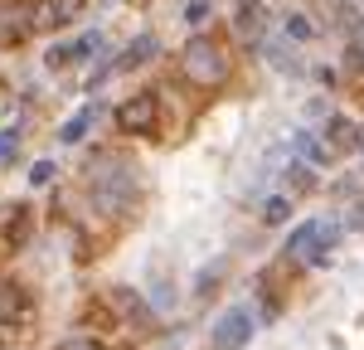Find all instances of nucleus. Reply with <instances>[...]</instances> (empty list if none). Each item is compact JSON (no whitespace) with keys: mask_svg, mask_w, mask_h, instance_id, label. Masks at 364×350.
I'll return each mask as SVG.
<instances>
[{"mask_svg":"<svg viewBox=\"0 0 364 350\" xmlns=\"http://www.w3.org/2000/svg\"><path fill=\"white\" fill-rule=\"evenodd\" d=\"M92 200L102 214H132V204H136L141 185H136V166L132 161H117V156H102L97 166H92Z\"/></svg>","mask_w":364,"mask_h":350,"instance_id":"f257e3e1","label":"nucleus"},{"mask_svg":"<svg viewBox=\"0 0 364 350\" xmlns=\"http://www.w3.org/2000/svg\"><path fill=\"white\" fill-rule=\"evenodd\" d=\"M180 68H185V78L195 88H219L228 78V58H224V44L219 39H204L195 34L190 44H185V54H180Z\"/></svg>","mask_w":364,"mask_h":350,"instance_id":"f03ea898","label":"nucleus"},{"mask_svg":"<svg viewBox=\"0 0 364 350\" xmlns=\"http://www.w3.org/2000/svg\"><path fill=\"white\" fill-rule=\"evenodd\" d=\"M340 243V224H321V219H311L301 229L287 238V253L296 262H326V253Z\"/></svg>","mask_w":364,"mask_h":350,"instance_id":"7ed1b4c3","label":"nucleus"},{"mask_svg":"<svg viewBox=\"0 0 364 350\" xmlns=\"http://www.w3.org/2000/svg\"><path fill=\"white\" fill-rule=\"evenodd\" d=\"M252 341V312L248 307H228L214 321V350H248Z\"/></svg>","mask_w":364,"mask_h":350,"instance_id":"20e7f679","label":"nucleus"},{"mask_svg":"<svg viewBox=\"0 0 364 350\" xmlns=\"http://www.w3.org/2000/svg\"><path fill=\"white\" fill-rule=\"evenodd\" d=\"M117 127L127 137H151L156 132V92H136L117 107Z\"/></svg>","mask_w":364,"mask_h":350,"instance_id":"39448f33","label":"nucleus"},{"mask_svg":"<svg viewBox=\"0 0 364 350\" xmlns=\"http://www.w3.org/2000/svg\"><path fill=\"white\" fill-rule=\"evenodd\" d=\"M29 238V209L25 204H10V209H0V258H10V253H20Z\"/></svg>","mask_w":364,"mask_h":350,"instance_id":"423d86ee","label":"nucleus"},{"mask_svg":"<svg viewBox=\"0 0 364 350\" xmlns=\"http://www.w3.org/2000/svg\"><path fill=\"white\" fill-rule=\"evenodd\" d=\"M34 10H20V5H0V49H15L34 34Z\"/></svg>","mask_w":364,"mask_h":350,"instance_id":"0eeeda50","label":"nucleus"},{"mask_svg":"<svg viewBox=\"0 0 364 350\" xmlns=\"http://www.w3.org/2000/svg\"><path fill=\"white\" fill-rule=\"evenodd\" d=\"M92 49H97V39H92V34H83V39H68V44L49 49V68H68V63H83Z\"/></svg>","mask_w":364,"mask_h":350,"instance_id":"6e6552de","label":"nucleus"},{"mask_svg":"<svg viewBox=\"0 0 364 350\" xmlns=\"http://www.w3.org/2000/svg\"><path fill=\"white\" fill-rule=\"evenodd\" d=\"M78 10H83V0H54V5H39V10H34V25H39V29H58V25H68Z\"/></svg>","mask_w":364,"mask_h":350,"instance_id":"1a4fd4ad","label":"nucleus"},{"mask_svg":"<svg viewBox=\"0 0 364 350\" xmlns=\"http://www.w3.org/2000/svg\"><path fill=\"white\" fill-rule=\"evenodd\" d=\"M107 307H112L117 317L136 321V326H146V321H151V312L136 302V292H127V287H112V292H107Z\"/></svg>","mask_w":364,"mask_h":350,"instance_id":"9d476101","label":"nucleus"},{"mask_svg":"<svg viewBox=\"0 0 364 350\" xmlns=\"http://www.w3.org/2000/svg\"><path fill=\"white\" fill-rule=\"evenodd\" d=\"M151 54H161V39H156V34H141V39H132V44H127V54H122V63H117V68H141Z\"/></svg>","mask_w":364,"mask_h":350,"instance_id":"9b49d317","label":"nucleus"},{"mask_svg":"<svg viewBox=\"0 0 364 350\" xmlns=\"http://www.w3.org/2000/svg\"><path fill=\"white\" fill-rule=\"evenodd\" d=\"M92 117H97V107H83L78 117H68V122L58 127V142H63V146H78L87 137V127H92Z\"/></svg>","mask_w":364,"mask_h":350,"instance_id":"f8f14e48","label":"nucleus"},{"mask_svg":"<svg viewBox=\"0 0 364 350\" xmlns=\"http://www.w3.org/2000/svg\"><path fill=\"white\" fill-rule=\"evenodd\" d=\"M238 34L243 39H257L262 34V5L257 0H238Z\"/></svg>","mask_w":364,"mask_h":350,"instance_id":"ddd939ff","label":"nucleus"},{"mask_svg":"<svg viewBox=\"0 0 364 350\" xmlns=\"http://www.w3.org/2000/svg\"><path fill=\"white\" fill-rule=\"evenodd\" d=\"M331 137H336V151H360V146H364V132H360V127H350L345 117L331 122Z\"/></svg>","mask_w":364,"mask_h":350,"instance_id":"4468645a","label":"nucleus"},{"mask_svg":"<svg viewBox=\"0 0 364 350\" xmlns=\"http://www.w3.org/2000/svg\"><path fill=\"white\" fill-rule=\"evenodd\" d=\"M262 58H267L272 68H282V73H301V68H296V54H291L287 44H262Z\"/></svg>","mask_w":364,"mask_h":350,"instance_id":"2eb2a0df","label":"nucleus"},{"mask_svg":"<svg viewBox=\"0 0 364 350\" xmlns=\"http://www.w3.org/2000/svg\"><path fill=\"white\" fill-rule=\"evenodd\" d=\"M296 156H301V161H311V166H326V161H331V151H326L321 142H311L306 132L296 137Z\"/></svg>","mask_w":364,"mask_h":350,"instance_id":"dca6fc26","label":"nucleus"},{"mask_svg":"<svg viewBox=\"0 0 364 350\" xmlns=\"http://www.w3.org/2000/svg\"><path fill=\"white\" fill-rule=\"evenodd\" d=\"M219 277H224V262H209V267L195 277V297H209V292L219 287Z\"/></svg>","mask_w":364,"mask_h":350,"instance_id":"f3484780","label":"nucleus"},{"mask_svg":"<svg viewBox=\"0 0 364 350\" xmlns=\"http://www.w3.org/2000/svg\"><path fill=\"white\" fill-rule=\"evenodd\" d=\"M287 180H291L296 190H311V185H316V175H311V161H291V166H287Z\"/></svg>","mask_w":364,"mask_h":350,"instance_id":"a211bd4d","label":"nucleus"},{"mask_svg":"<svg viewBox=\"0 0 364 350\" xmlns=\"http://www.w3.org/2000/svg\"><path fill=\"white\" fill-rule=\"evenodd\" d=\"M316 25H311L306 15H287V39H311Z\"/></svg>","mask_w":364,"mask_h":350,"instance_id":"6ab92c4d","label":"nucleus"},{"mask_svg":"<svg viewBox=\"0 0 364 350\" xmlns=\"http://www.w3.org/2000/svg\"><path fill=\"white\" fill-rule=\"evenodd\" d=\"M15 151H20V132H15V127H5V132H0V166H5V161H15Z\"/></svg>","mask_w":364,"mask_h":350,"instance_id":"aec40b11","label":"nucleus"},{"mask_svg":"<svg viewBox=\"0 0 364 350\" xmlns=\"http://www.w3.org/2000/svg\"><path fill=\"white\" fill-rule=\"evenodd\" d=\"M287 214H291V209H287V200H282V195H277V200H267V204H262V219H267V224H282Z\"/></svg>","mask_w":364,"mask_h":350,"instance_id":"412c9836","label":"nucleus"},{"mask_svg":"<svg viewBox=\"0 0 364 350\" xmlns=\"http://www.w3.org/2000/svg\"><path fill=\"white\" fill-rule=\"evenodd\" d=\"M185 20H190V25H204V20H209V0H190V5H185Z\"/></svg>","mask_w":364,"mask_h":350,"instance_id":"4be33fe9","label":"nucleus"},{"mask_svg":"<svg viewBox=\"0 0 364 350\" xmlns=\"http://www.w3.org/2000/svg\"><path fill=\"white\" fill-rule=\"evenodd\" d=\"M29 180H34V185H49V180H54V166H49V161H34V166H29Z\"/></svg>","mask_w":364,"mask_h":350,"instance_id":"5701e85b","label":"nucleus"},{"mask_svg":"<svg viewBox=\"0 0 364 350\" xmlns=\"http://www.w3.org/2000/svg\"><path fill=\"white\" fill-rule=\"evenodd\" d=\"M58 350H97V341H87V336H73V341H63Z\"/></svg>","mask_w":364,"mask_h":350,"instance_id":"b1692460","label":"nucleus"}]
</instances>
